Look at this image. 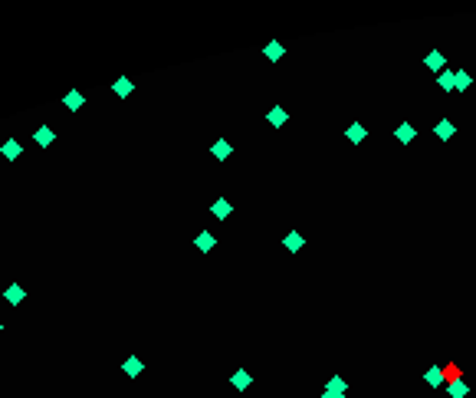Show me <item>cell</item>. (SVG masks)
Returning <instances> with one entry per match:
<instances>
[{
  "instance_id": "cell-1",
  "label": "cell",
  "mask_w": 476,
  "mask_h": 398,
  "mask_svg": "<svg viewBox=\"0 0 476 398\" xmlns=\"http://www.w3.org/2000/svg\"><path fill=\"white\" fill-rule=\"evenodd\" d=\"M20 151H23V148H20V142H16V138H7L3 148H0V155H3L7 161H16V158H20Z\"/></svg>"
},
{
  "instance_id": "cell-2",
  "label": "cell",
  "mask_w": 476,
  "mask_h": 398,
  "mask_svg": "<svg viewBox=\"0 0 476 398\" xmlns=\"http://www.w3.org/2000/svg\"><path fill=\"white\" fill-rule=\"evenodd\" d=\"M211 151H214V158H220V161H224V158H230V151H234V148H230V142H227V138H217Z\"/></svg>"
},
{
  "instance_id": "cell-3",
  "label": "cell",
  "mask_w": 476,
  "mask_h": 398,
  "mask_svg": "<svg viewBox=\"0 0 476 398\" xmlns=\"http://www.w3.org/2000/svg\"><path fill=\"white\" fill-rule=\"evenodd\" d=\"M230 211H234V207H230V201H214V207H211V214L214 217H230Z\"/></svg>"
},
{
  "instance_id": "cell-4",
  "label": "cell",
  "mask_w": 476,
  "mask_h": 398,
  "mask_svg": "<svg viewBox=\"0 0 476 398\" xmlns=\"http://www.w3.org/2000/svg\"><path fill=\"white\" fill-rule=\"evenodd\" d=\"M33 142H36V145H49V142H53V128H49V125H39L36 135H33Z\"/></svg>"
},
{
  "instance_id": "cell-5",
  "label": "cell",
  "mask_w": 476,
  "mask_h": 398,
  "mask_svg": "<svg viewBox=\"0 0 476 398\" xmlns=\"http://www.w3.org/2000/svg\"><path fill=\"white\" fill-rule=\"evenodd\" d=\"M230 382H234V389L237 392H243V389H250V372H234V379H230Z\"/></svg>"
},
{
  "instance_id": "cell-6",
  "label": "cell",
  "mask_w": 476,
  "mask_h": 398,
  "mask_svg": "<svg viewBox=\"0 0 476 398\" xmlns=\"http://www.w3.org/2000/svg\"><path fill=\"white\" fill-rule=\"evenodd\" d=\"M82 102H86L82 92H69V96H66V109H69V112H79V109H82Z\"/></svg>"
},
{
  "instance_id": "cell-7",
  "label": "cell",
  "mask_w": 476,
  "mask_h": 398,
  "mask_svg": "<svg viewBox=\"0 0 476 398\" xmlns=\"http://www.w3.org/2000/svg\"><path fill=\"white\" fill-rule=\"evenodd\" d=\"M20 300H23V287H20V283H10V287H7V303H10V306H16Z\"/></svg>"
},
{
  "instance_id": "cell-8",
  "label": "cell",
  "mask_w": 476,
  "mask_h": 398,
  "mask_svg": "<svg viewBox=\"0 0 476 398\" xmlns=\"http://www.w3.org/2000/svg\"><path fill=\"white\" fill-rule=\"evenodd\" d=\"M122 369H125V375H132V379H135V375H141V369H145V366H141V359H125V366H122Z\"/></svg>"
},
{
  "instance_id": "cell-9",
  "label": "cell",
  "mask_w": 476,
  "mask_h": 398,
  "mask_svg": "<svg viewBox=\"0 0 476 398\" xmlns=\"http://www.w3.org/2000/svg\"><path fill=\"white\" fill-rule=\"evenodd\" d=\"M194 244H197L201 250H214V244H217V240H214V234H207V231H204V234H197V240H194Z\"/></svg>"
},
{
  "instance_id": "cell-10",
  "label": "cell",
  "mask_w": 476,
  "mask_h": 398,
  "mask_svg": "<svg viewBox=\"0 0 476 398\" xmlns=\"http://www.w3.org/2000/svg\"><path fill=\"white\" fill-rule=\"evenodd\" d=\"M286 119H289V115H286V109H279V105H276V109L269 112V125H273V128H279Z\"/></svg>"
},
{
  "instance_id": "cell-11",
  "label": "cell",
  "mask_w": 476,
  "mask_h": 398,
  "mask_svg": "<svg viewBox=\"0 0 476 398\" xmlns=\"http://www.w3.org/2000/svg\"><path fill=\"white\" fill-rule=\"evenodd\" d=\"M434 132H437V138H444V142H447V138L453 135V122H447V119H444L437 128H434Z\"/></svg>"
},
{
  "instance_id": "cell-12",
  "label": "cell",
  "mask_w": 476,
  "mask_h": 398,
  "mask_svg": "<svg viewBox=\"0 0 476 398\" xmlns=\"http://www.w3.org/2000/svg\"><path fill=\"white\" fill-rule=\"evenodd\" d=\"M427 66H430V69H440V72H444V53H430V56H427Z\"/></svg>"
},
{
  "instance_id": "cell-13",
  "label": "cell",
  "mask_w": 476,
  "mask_h": 398,
  "mask_svg": "<svg viewBox=\"0 0 476 398\" xmlns=\"http://www.w3.org/2000/svg\"><path fill=\"white\" fill-rule=\"evenodd\" d=\"M263 53H266V59H279V56H282V43H269Z\"/></svg>"
},
{
  "instance_id": "cell-14",
  "label": "cell",
  "mask_w": 476,
  "mask_h": 398,
  "mask_svg": "<svg viewBox=\"0 0 476 398\" xmlns=\"http://www.w3.org/2000/svg\"><path fill=\"white\" fill-rule=\"evenodd\" d=\"M437 82H440V86H444V89H453V86H457V79H453V72H447V69H444V72H440V76H437Z\"/></svg>"
},
{
  "instance_id": "cell-15",
  "label": "cell",
  "mask_w": 476,
  "mask_h": 398,
  "mask_svg": "<svg viewBox=\"0 0 476 398\" xmlns=\"http://www.w3.org/2000/svg\"><path fill=\"white\" fill-rule=\"evenodd\" d=\"M365 135H368V132H365L361 125H351V128H348V138H351V142H365Z\"/></svg>"
},
{
  "instance_id": "cell-16",
  "label": "cell",
  "mask_w": 476,
  "mask_h": 398,
  "mask_svg": "<svg viewBox=\"0 0 476 398\" xmlns=\"http://www.w3.org/2000/svg\"><path fill=\"white\" fill-rule=\"evenodd\" d=\"M394 135H398V142H411V138H414V128H411V125H401Z\"/></svg>"
},
{
  "instance_id": "cell-17",
  "label": "cell",
  "mask_w": 476,
  "mask_h": 398,
  "mask_svg": "<svg viewBox=\"0 0 476 398\" xmlns=\"http://www.w3.org/2000/svg\"><path fill=\"white\" fill-rule=\"evenodd\" d=\"M115 92H118L122 99H125L128 92H132V82H128V79H118V82H115Z\"/></svg>"
},
{
  "instance_id": "cell-18",
  "label": "cell",
  "mask_w": 476,
  "mask_h": 398,
  "mask_svg": "<svg viewBox=\"0 0 476 398\" xmlns=\"http://www.w3.org/2000/svg\"><path fill=\"white\" fill-rule=\"evenodd\" d=\"M286 247H289V250H299V247H302V237H299V234L292 231V234L286 237Z\"/></svg>"
},
{
  "instance_id": "cell-19",
  "label": "cell",
  "mask_w": 476,
  "mask_h": 398,
  "mask_svg": "<svg viewBox=\"0 0 476 398\" xmlns=\"http://www.w3.org/2000/svg\"><path fill=\"white\" fill-rule=\"evenodd\" d=\"M345 389H348V385H345V379H338V375L328 382V392H342V395H345Z\"/></svg>"
},
{
  "instance_id": "cell-20",
  "label": "cell",
  "mask_w": 476,
  "mask_h": 398,
  "mask_svg": "<svg viewBox=\"0 0 476 398\" xmlns=\"http://www.w3.org/2000/svg\"><path fill=\"white\" fill-rule=\"evenodd\" d=\"M467 392H470L467 385H450V395L453 398H467Z\"/></svg>"
},
{
  "instance_id": "cell-21",
  "label": "cell",
  "mask_w": 476,
  "mask_h": 398,
  "mask_svg": "<svg viewBox=\"0 0 476 398\" xmlns=\"http://www.w3.org/2000/svg\"><path fill=\"white\" fill-rule=\"evenodd\" d=\"M470 82H473V79H470L467 72H460V76H457V89H470Z\"/></svg>"
},
{
  "instance_id": "cell-22",
  "label": "cell",
  "mask_w": 476,
  "mask_h": 398,
  "mask_svg": "<svg viewBox=\"0 0 476 398\" xmlns=\"http://www.w3.org/2000/svg\"><path fill=\"white\" fill-rule=\"evenodd\" d=\"M427 382H430V385H440V375H437V369H430V372H427Z\"/></svg>"
},
{
  "instance_id": "cell-23",
  "label": "cell",
  "mask_w": 476,
  "mask_h": 398,
  "mask_svg": "<svg viewBox=\"0 0 476 398\" xmlns=\"http://www.w3.org/2000/svg\"><path fill=\"white\" fill-rule=\"evenodd\" d=\"M325 398H342V392H325Z\"/></svg>"
},
{
  "instance_id": "cell-24",
  "label": "cell",
  "mask_w": 476,
  "mask_h": 398,
  "mask_svg": "<svg viewBox=\"0 0 476 398\" xmlns=\"http://www.w3.org/2000/svg\"><path fill=\"white\" fill-rule=\"evenodd\" d=\"M0 329H3V326H0Z\"/></svg>"
}]
</instances>
